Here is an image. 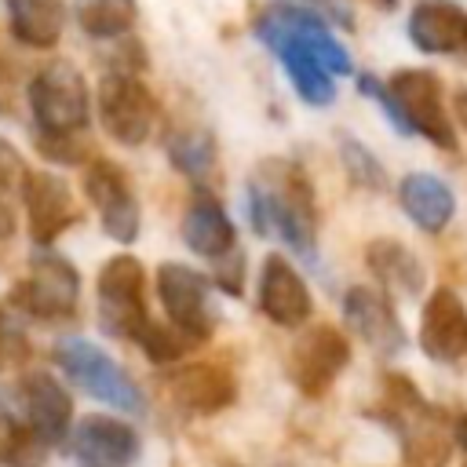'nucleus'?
I'll return each instance as SVG.
<instances>
[{
  "label": "nucleus",
  "mask_w": 467,
  "mask_h": 467,
  "mask_svg": "<svg viewBox=\"0 0 467 467\" xmlns=\"http://www.w3.org/2000/svg\"><path fill=\"white\" fill-rule=\"evenodd\" d=\"M248 215L259 237H281L303 259H314L317 244V193L310 175L285 157H266L248 179Z\"/></svg>",
  "instance_id": "nucleus-1"
},
{
  "label": "nucleus",
  "mask_w": 467,
  "mask_h": 467,
  "mask_svg": "<svg viewBox=\"0 0 467 467\" xmlns=\"http://www.w3.org/2000/svg\"><path fill=\"white\" fill-rule=\"evenodd\" d=\"M398 441L405 467H445L452 456V416L434 405L405 372L379 376V401L368 409Z\"/></svg>",
  "instance_id": "nucleus-2"
},
{
  "label": "nucleus",
  "mask_w": 467,
  "mask_h": 467,
  "mask_svg": "<svg viewBox=\"0 0 467 467\" xmlns=\"http://www.w3.org/2000/svg\"><path fill=\"white\" fill-rule=\"evenodd\" d=\"M51 358L55 365L95 401L109 405V409H120V412H146V398L139 390V383L131 379V372L113 361L102 347H95L91 339H80V336H66L51 347Z\"/></svg>",
  "instance_id": "nucleus-3"
},
{
  "label": "nucleus",
  "mask_w": 467,
  "mask_h": 467,
  "mask_svg": "<svg viewBox=\"0 0 467 467\" xmlns=\"http://www.w3.org/2000/svg\"><path fill=\"white\" fill-rule=\"evenodd\" d=\"M7 303L15 306V314H26L44 325L73 321L80 306V274L66 255L47 252L44 244V252L29 259V274L11 285Z\"/></svg>",
  "instance_id": "nucleus-4"
},
{
  "label": "nucleus",
  "mask_w": 467,
  "mask_h": 467,
  "mask_svg": "<svg viewBox=\"0 0 467 467\" xmlns=\"http://www.w3.org/2000/svg\"><path fill=\"white\" fill-rule=\"evenodd\" d=\"M26 102L36 131H88L91 91L69 58H55L29 77Z\"/></svg>",
  "instance_id": "nucleus-5"
},
{
  "label": "nucleus",
  "mask_w": 467,
  "mask_h": 467,
  "mask_svg": "<svg viewBox=\"0 0 467 467\" xmlns=\"http://www.w3.org/2000/svg\"><path fill=\"white\" fill-rule=\"evenodd\" d=\"M95 106H99L102 131L120 146H142L153 135L157 117H161L157 95L128 69H109L99 80Z\"/></svg>",
  "instance_id": "nucleus-6"
},
{
  "label": "nucleus",
  "mask_w": 467,
  "mask_h": 467,
  "mask_svg": "<svg viewBox=\"0 0 467 467\" xmlns=\"http://www.w3.org/2000/svg\"><path fill=\"white\" fill-rule=\"evenodd\" d=\"M157 299L164 317L186 332L193 343H208L219 328V306L212 292V277L186 263H161L157 266Z\"/></svg>",
  "instance_id": "nucleus-7"
},
{
  "label": "nucleus",
  "mask_w": 467,
  "mask_h": 467,
  "mask_svg": "<svg viewBox=\"0 0 467 467\" xmlns=\"http://www.w3.org/2000/svg\"><path fill=\"white\" fill-rule=\"evenodd\" d=\"M387 91H390L401 120H405V131L423 135L438 150H456V124L445 109L438 73L420 69V66L394 69L387 80Z\"/></svg>",
  "instance_id": "nucleus-8"
},
{
  "label": "nucleus",
  "mask_w": 467,
  "mask_h": 467,
  "mask_svg": "<svg viewBox=\"0 0 467 467\" xmlns=\"http://www.w3.org/2000/svg\"><path fill=\"white\" fill-rule=\"evenodd\" d=\"M347 365H350V339L328 321L303 328L288 350V379L310 401L325 398Z\"/></svg>",
  "instance_id": "nucleus-9"
},
{
  "label": "nucleus",
  "mask_w": 467,
  "mask_h": 467,
  "mask_svg": "<svg viewBox=\"0 0 467 467\" xmlns=\"http://www.w3.org/2000/svg\"><path fill=\"white\" fill-rule=\"evenodd\" d=\"M99 325L117 339H131V332L150 317L146 310V270L135 255H109L99 270Z\"/></svg>",
  "instance_id": "nucleus-10"
},
{
  "label": "nucleus",
  "mask_w": 467,
  "mask_h": 467,
  "mask_svg": "<svg viewBox=\"0 0 467 467\" xmlns=\"http://www.w3.org/2000/svg\"><path fill=\"white\" fill-rule=\"evenodd\" d=\"M84 197L95 204L106 237H113L117 244H131L139 237V226H142L139 197L128 171L117 161L91 157L84 164Z\"/></svg>",
  "instance_id": "nucleus-11"
},
{
  "label": "nucleus",
  "mask_w": 467,
  "mask_h": 467,
  "mask_svg": "<svg viewBox=\"0 0 467 467\" xmlns=\"http://www.w3.org/2000/svg\"><path fill=\"white\" fill-rule=\"evenodd\" d=\"M171 405L186 416H215L237 401V376L223 361H186L164 376Z\"/></svg>",
  "instance_id": "nucleus-12"
},
{
  "label": "nucleus",
  "mask_w": 467,
  "mask_h": 467,
  "mask_svg": "<svg viewBox=\"0 0 467 467\" xmlns=\"http://www.w3.org/2000/svg\"><path fill=\"white\" fill-rule=\"evenodd\" d=\"M18 186H22V204H26V219H29V237L40 248L80 223V204L73 201V190L62 175L44 171V168L22 171Z\"/></svg>",
  "instance_id": "nucleus-13"
},
{
  "label": "nucleus",
  "mask_w": 467,
  "mask_h": 467,
  "mask_svg": "<svg viewBox=\"0 0 467 467\" xmlns=\"http://www.w3.org/2000/svg\"><path fill=\"white\" fill-rule=\"evenodd\" d=\"M66 438L77 467H131L142 452L139 431L128 420L106 416V412H91L77 420V427Z\"/></svg>",
  "instance_id": "nucleus-14"
},
{
  "label": "nucleus",
  "mask_w": 467,
  "mask_h": 467,
  "mask_svg": "<svg viewBox=\"0 0 467 467\" xmlns=\"http://www.w3.org/2000/svg\"><path fill=\"white\" fill-rule=\"evenodd\" d=\"M343 321L350 325V332L372 347L376 354L390 358L398 350H405L409 336L398 321V310L390 303V296L383 288H372V285H350L347 296H343Z\"/></svg>",
  "instance_id": "nucleus-15"
},
{
  "label": "nucleus",
  "mask_w": 467,
  "mask_h": 467,
  "mask_svg": "<svg viewBox=\"0 0 467 467\" xmlns=\"http://www.w3.org/2000/svg\"><path fill=\"white\" fill-rule=\"evenodd\" d=\"M252 29H255V36L281 58V66H285L292 88L299 91V99H303L306 106H332V102H336V77H332L296 36H288L281 26H274L266 11L255 18Z\"/></svg>",
  "instance_id": "nucleus-16"
},
{
  "label": "nucleus",
  "mask_w": 467,
  "mask_h": 467,
  "mask_svg": "<svg viewBox=\"0 0 467 467\" xmlns=\"http://www.w3.org/2000/svg\"><path fill=\"white\" fill-rule=\"evenodd\" d=\"M420 350L438 365L467 358V306L445 285H438L420 310Z\"/></svg>",
  "instance_id": "nucleus-17"
},
{
  "label": "nucleus",
  "mask_w": 467,
  "mask_h": 467,
  "mask_svg": "<svg viewBox=\"0 0 467 467\" xmlns=\"http://www.w3.org/2000/svg\"><path fill=\"white\" fill-rule=\"evenodd\" d=\"M255 303L281 328H299L303 321H310V310H314V299H310V288H306L303 274L281 252H270L263 259Z\"/></svg>",
  "instance_id": "nucleus-18"
},
{
  "label": "nucleus",
  "mask_w": 467,
  "mask_h": 467,
  "mask_svg": "<svg viewBox=\"0 0 467 467\" xmlns=\"http://www.w3.org/2000/svg\"><path fill=\"white\" fill-rule=\"evenodd\" d=\"M18 401L26 409V423L47 441H62L73 423V398L51 372H26L18 379Z\"/></svg>",
  "instance_id": "nucleus-19"
},
{
  "label": "nucleus",
  "mask_w": 467,
  "mask_h": 467,
  "mask_svg": "<svg viewBox=\"0 0 467 467\" xmlns=\"http://www.w3.org/2000/svg\"><path fill=\"white\" fill-rule=\"evenodd\" d=\"M179 234H182V244L201 259H219L237 244L234 219L226 215V208L219 204V197L208 186H201L190 197L182 223H179Z\"/></svg>",
  "instance_id": "nucleus-20"
},
{
  "label": "nucleus",
  "mask_w": 467,
  "mask_h": 467,
  "mask_svg": "<svg viewBox=\"0 0 467 467\" xmlns=\"http://www.w3.org/2000/svg\"><path fill=\"white\" fill-rule=\"evenodd\" d=\"M405 33L416 51L423 55H452L463 47L467 11L452 0H416L409 7Z\"/></svg>",
  "instance_id": "nucleus-21"
},
{
  "label": "nucleus",
  "mask_w": 467,
  "mask_h": 467,
  "mask_svg": "<svg viewBox=\"0 0 467 467\" xmlns=\"http://www.w3.org/2000/svg\"><path fill=\"white\" fill-rule=\"evenodd\" d=\"M266 15H270V22L281 26L288 36H296L332 77L350 73V55H347V47L336 40V33L325 26V18H321L317 11H310V7H270Z\"/></svg>",
  "instance_id": "nucleus-22"
},
{
  "label": "nucleus",
  "mask_w": 467,
  "mask_h": 467,
  "mask_svg": "<svg viewBox=\"0 0 467 467\" xmlns=\"http://www.w3.org/2000/svg\"><path fill=\"white\" fill-rule=\"evenodd\" d=\"M398 204L423 234H441L456 215V193L449 182L427 171H409L398 182Z\"/></svg>",
  "instance_id": "nucleus-23"
},
{
  "label": "nucleus",
  "mask_w": 467,
  "mask_h": 467,
  "mask_svg": "<svg viewBox=\"0 0 467 467\" xmlns=\"http://www.w3.org/2000/svg\"><path fill=\"white\" fill-rule=\"evenodd\" d=\"M365 266L379 281L383 292H401V296H420L427 288V270L412 248H405L394 237H376L365 244Z\"/></svg>",
  "instance_id": "nucleus-24"
},
{
  "label": "nucleus",
  "mask_w": 467,
  "mask_h": 467,
  "mask_svg": "<svg viewBox=\"0 0 467 467\" xmlns=\"http://www.w3.org/2000/svg\"><path fill=\"white\" fill-rule=\"evenodd\" d=\"M11 36L22 47L47 51L62 40L66 29V4L62 0H4Z\"/></svg>",
  "instance_id": "nucleus-25"
},
{
  "label": "nucleus",
  "mask_w": 467,
  "mask_h": 467,
  "mask_svg": "<svg viewBox=\"0 0 467 467\" xmlns=\"http://www.w3.org/2000/svg\"><path fill=\"white\" fill-rule=\"evenodd\" d=\"M168 161L175 171H182L190 182L197 186H208L215 182V171H219V150H215V139L208 128H179L168 135Z\"/></svg>",
  "instance_id": "nucleus-26"
},
{
  "label": "nucleus",
  "mask_w": 467,
  "mask_h": 467,
  "mask_svg": "<svg viewBox=\"0 0 467 467\" xmlns=\"http://www.w3.org/2000/svg\"><path fill=\"white\" fill-rule=\"evenodd\" d=\"M77 26L95 40H120L139 18L135 0H73Z\"/></svg>",
  "instance_id": "nucleus-27"
},
{
  "label": "nucleus",
  "mask_w": 467,
  "mask_h": 467,
  "mask_svg": "<svg viewBox=\"0 0 467 467\" xmlns=\"http://www.w3.org/2000/svg\"><path fill=\"white\" fill-rule=\"evenodd\" d=\"M131 343L146 354V361H153V365H179L197 343L186 336V332H179L171 321H153V317H146L135 332H131Z\"/></svg>",
  "instance_id": "nucleus-28"
},
{
  "label": "nucleus",
  "mask_w": 467,
  "mask_h": 467,
  "mask_svg": "<svg viewBox=\"0 0 467 467\" xmlns=\"http://www.w3.org/2000/svg\"><path fill=\"white\" fill-rule=\"evenodd\" d=\"M47 449L51 445L29 423L0 416V463L4 467H44Z\"/></svg>",
  "instance_id": "nucleus-29"
},
{
  "label": "nucleus",
  "mask_w": 467,
  "mask_h": 467,
  "mask_svg": "<svg viewBox=\"0 0 467 467\" xmlns=\"http://www.w3.org/2000/svg\"><path fill=\"white\" fill-rule=\"evenodd\" d=\"M33 146L44 161L51 164H88L95 157V146H91V135L88 131H33Z\"/></svg>",
  "instance_id": "nucleus-30"
},
{
  "label": "nucleus",
  "mask_w": 467,
  "mask_h": 467,
  "mask_svg": "<svg viewBox=\"0 0 467 467\" xmlns=\"http://www.w3.org/2000/svg\"><path fill=\"white\" fill-rule=\"evenodd\" d=\"M339 157H343V164H347V171H350V179L358 182V186H365V190H383V164L368 153V146H361L358 139H350V135H339Z\"/></svg>",
  "instance_id": "nucleus-31"
},
{
  "label": "nucleus",
  "mask_w": 467,
  "mask_h": 467,
  "mask_svg": "<svg viewBox=\"0 0 467 467\" xmlns=\"http://www.w3.org/2000/svg\"><path fill=\"white\" fill-rule=\"evenodd\" d=\"M29 354H33V343H29L26 328L18 325V317L7 306H0V372L26 365Z\"/></svg>",
  "instance_id": "nucleus-32"
},
{
  "label": "nucleus",
  "mask_w": 467,
  "mask_h": 467,
  "mask_svg": "<svg viewBox=\"0 0 467 467\" xmlns=\"http://www.w3.org/2000/svg\"><path fill=\"white\" fill-rule=\"evenodd\" d=\"M215 270H212V288L226 292V296H241L244 292V252L234 244L226 255L212 259Z\"/></svg>",
  "instance_id": "nucleus-33"
},
{
  "label": "nucleus",
  "mask_w": 467,
  "mask_h": 467,
  "mask_svg": "<svg viewBox=\"0 0 467 467\" xmlns=\"http://www.w3.org/2000/svg\"><path fill=\"white\" fill-rule=\"evenodd\" d=\"M22 171H26V164H22V157H18V150L0 135V190H7V186H15L18 179H22Z\"/></svg>",
  "instance_id": "nucleus-34"
},
{
  "label": "nucleus",
  "mask_w": 467,
  "mask_h": 467,
  "mask_svg": "<svg viewBox=\"0 0 467 467\" xmlns=\"http://www.w3.org/2000/svg\"><path fill=\"white\" fill-rule=\"evenodd\" d=\"M15 226H18V219H15V204H11L7 193L0 190V241H11V237H15Z\"/></svg>",
  "instance_id": "nucleus-35"
},
{
  "label": "nucleus",
  "mask_w": 467,
  "mask_h": 467,
  "mask_svg": "<svg viewBox=\"0 0 467 467\" xmlns=\"http://www.w3.org/2000/svg\"><path fill=\"white\" fill-rule=\"evenodd\" d=\"M452 449L463 452V463H467V412H456L452 416Z\"/></svg>",
  "instance_id": "nucleus-36"
},
{
  "label": "nucleus",
  "mask_w": 467,
  "mask_h": 467,
  "mask_svg": "<svg viewBox=\"0 0 467 467\" xmlns=\"http://www.w3.org/2000/svg\"><path fill=\"white\" fill-rule=\"evenodd\" d=\"M452 120L467 131V84H460V88L452 91Z\"/></svg>",
  "instance_id": "nucleus-37"
},
{
  "label": "nucleus",
  "mask_w": 467,
  "mask_h": 467,
  "mask_svg": "<svg viewBox=\"0 0 467 467\" xmlns=\"http://www.w3.org/2000/svg\"><path fill=\"white\" fill-rule=\"evenodd\" d=\"M376 4H379V7H394L398 0H376Z\"/></svg>",
  "instance_id": "nucleus-38"
},
{
  "label": "nucleus",
  "mask_w": 467,
  "mask_h": 467,
  "mask_svg": "<svg viewBox=\"0 0 467 467\" xmlns=\"http://www.w3.org/2000/svg\"><path fill=\"white\" fill-rule=\"evenodd\" d=\"M463 47H467V33H463Z\"/></svg>",
  "instance_id": "nucleus-39"
},
{
  "label": "nucleus",
  "mask_w": 467,
  "mask_h": 467,
  "mask_svg": "<svg viewBox=\"0 0 467 467\" xmlns=\"http://www.w3.org/2000/svg\"><path fill=\"white\" fill-rule=\"evenodd\" d=\"M463 467H467V463H463Z\"/></svg>",
  "instance_id": "nucleus-40"
}]
</instances>
